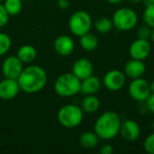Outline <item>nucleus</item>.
I'll list each match as a JSON object with an SVG mask.
<instances>
[{"label": "nucleus", "instance_id": "nucleus-34", "mask_svg": "<svg viewBox=\"0 0 154 154\" xmlns=\"http://www.w3.org/2000/svg\"><path fill=\"white\" fill-rule=\"evenodd\" d=\"M154 44V28H152V33H151V38H150Z\"/></svg>", "mask_w": 154, "mask_h": 154}, {"label": "nucleus", "instance_id": "nucleus-31", "mask_svg": "<svg viewBox=\"0 0 154 154\" xmlns=\"http://www.w3.org/2000/svg\"><path fill=\"white\" fill-rule=\"evenodd\" d=\"M123 0H107V2H109L112 5H118L122 2Z\"/></svg>", "mask_w": 154, "mask_h": 154}, {"label": "nucleus", "instance_id": "nucleus-2", "mask_svg": "<svg viewBox=\"0 0 154 154\" xmlns=\"http://www.w3.org/2000/svg\"><path fill=\"white\" fill-rule=\"evenodd\" d=\"M121 118L115 111H106L98 116L94 125V132L99 139L112 140L119 134Z\"/></svg>", "mask_w": 154, "mask_h": 154}, {"label": "nucleus", "instance_id": "nucleus-9", "mask_svg": "<svg viewBox=\"0 0 154 154\" xmlns=\"http://www.w3.org/2000/svg\"><path fill=\"white\" fill-rule=\"evenodd\" d=\"M23 69V63L17 56L5 58L2 64V73L5 78L17 79Z\"/></svg>", "mask_w": 154, "mask_h": 154}, {"label": "nucleus", "instance_id": "nucleus-26", "mask_svg": "<svg viewBox=\"0 0 154 154\" xmlns=\"http://www.w3.org/2000/svg\"><path fill=\"white\" fill-rule=\"evenodd\" d=\"M143 148L149 154H154V132L148 135L143 143Z\"/></svg>", "mask_w": 154, "mask_h": 154}, {"label": "nucleus", "instance_id": "nucleus-27", "mask_svg": "<svg viewBox=\"0 0 154 154\" xmlns=\"http://www.w3.org/2000/svg\"><path fill=\"white\" fill-rule=\"evenodd\" d=\"M9 14L6 12V10L5 9L4 5L2 4H0V28L5 26L9 21Z\"/></svg>", "mask_w": 154, "mask_h": 154}, {"label": "nucleus", "instance_id": "nucleus-20", "mask_svg": "<svg viewBox=\"0 0 154 154\" xmlns=\"http://www.w3.org/2000/svg\"><path fill=\"white\" fill-rule=\"evenodd\" d=\"M98 43H99V42H98L97 37L90 32H88L79 37V44H80L81 48L86 51H95L97 48Z\"/></svg>", "mask_w": 154, "mask_h": 154}, {"label": "nucleus", "instance_id": "nucleus-6", "mask_svg": "<svg viewBox=\"0 0 154 154\" xmlns=\"http://www.w3.org/2000/svg\"><path fill=\"white\" fill-rule=\"evenodd\" d=\"M92 25L93 22L90 14L84 10L74 12L69 20V29L70 32L77 37H80L90 32Z\"/></svg>", "mask_w": 154, "mask_h": 154}, {"label": "nucleus", "instance_id": "nucleus-32", "mask_svg": "<svg viewBox=\"0 0 154 154\" xmlns=\"http://www.w3.org/2000/svg\"><path fill=\"white\" fill-rule=\"evenodd\" d=\"M145 5H154V0H144L143 1Z\"/></svg>", "mask_w": 154, "mask_h": 154}, {"label": "nucleus", "instance_id": "nucleus-35", "mask_svg": "<svg viewBox=\"0 0 154 154\" xmlns=\"http://www.w3.org/2000/svg\"><path fill=\"white\" fill-rule=\"evenodd\" d=\"M130 2L132 3H134V4H138V3H141V2H143L144 0H129Z\"/></svg>", "mask_w": 154, "mask_h": 154}, {"label": "nucleus", "instance_id": "nucleus-25", "mask_svg": "<svg viewBox=\"0 0 154 154\" xmlns=\"http://www.w3.org/2000/svg\"><path fill=\"white\" fill-rule=\"evenodd\" d=\"M151 33H152V28L145 23L143 25H141L137 29V32H136L137 38L143 40H149L151 38Z\"/></svg>", "mask_w": 154, "mask_h": 154}, {"label": "nucleus", "instance_id": "nucleus-29", "mask_svg": "<svg viewBox=\"0 0 154 154\" xmlns=\"http://www.w3.org/2000/svg\"><path fill=\"white\" fill-rule=\"evenodd\" d=\"M99 152L101 154H113L114 153V147H113V145H111L109 143H106L101 146Z\"/></svg>", "mask_w": 154, "mask_h": 154}, {"label": "nucleus", "instance_id": "nucleus-28", "mask_svg": "<svg viewBox=\"0 0 154 154\" xmlns=\"http://www.w3.org/2000/svg\"><path fill=\"white\" fill-rule=\"evenodd\" d=\"M146 107L148 109V112L154 115V93H151V95L148 97V98L144 101Z\"/></svg>", "mask_w": 154, "mask_h": 154}, {"label": "nucleus", "instance_id": "nucleus-19", "mask_svg": "<svg viewBox=\"0 0 154 154\" xmlns=\"http://www.w3.org/2000/svg\"><path fill=\"white\" fill-rule=\"evenodd\" d=\"M98 143H99V138L95 132H91V131L84 132L79 136V144L84 149L87 150L94 149L97 146Z\"/></svg>", "mask_w": 154, "mask_h": 154}, {"label": "nucleus", "instance_id": "nucleus-23", "mask_svg": "<svg viewBox=\"0 0 154 154\" xmlns=\"http://www.w3.org/2000/svg\"><path fill=\"white\" fill-rule=\"evenodd\" d=\"M143 20L145 24L151 28H154V5H145V9L143 14Z\"/></svg>", "mask_w": 154, "mask_h": 154}, {"label": "nucleus", "instance_id": "nucleus-10", "mask_svg": "<svg viewBox=\"0 0 154 154\" xmlns=\"http://www.w3.org/2000/svg\"><path fill=\"white\" fill-rule=\"evenodd\" d=\"M152 51V46L149 40H143L137 38L129 47V54L132 59L144 60L147 59Z\"/></svg>", "mask_w": 154, "mask_h": 154}, {"label": "nucleus", "instance_id": "nucleus-22", "mask_svg": "<svg viewBox=\"0 0 154 154\" xmlns=\"http://www.w3.org/2000/svg\"><path fill=\"white\" fill-rule=\"evenodd\" d=\"M9 15H17L23 8L22 0H5L3 4Z\"/></svg>", "mask_w": 154, "mask_h": 154}, {"label": "nucleus", "instance_id": "nucleus-14", "mask_svg": "<svg viewBox=\"0 0 154 154\" xmlns=\"http://www.w3.org/2000/svg\"><path fill=\"white\" fill-rule=\"evenodd\" d=\"M77 78L80 80L93 75L94 66L92 62L87 58H79L72 65L71 71Z\"/></svg>", "mask_w": 154, "mask_h": 154}, {"label": "nucleus", "instance_id": "nucleus-36", "mask_svg": "<svg viewBox=\"0 0 154 154\" xmlns=\"http://www.w3.org/2000/svg\"><path fill=\"white\" fill-rule=\"evenodd\" d=\"M152 130H153L154 132V120L152 121Z\"/></svg>", "mask_w": 154, "mask_h": 154}, {"label": "nucleus", "instance_id": "nucleus-3", "mask_svg": "<svg viewBox=\"0 0 154 154\" xmlns=\"http://www.w3.org/2000/svg\"><path fill=\"white\" fill-rule=\"evenodd\" d=\"M81 80L72 72L60 75L54 82V91L60 97H70L80 92Z\"/></svg>", "mask_w": 154, "mask_h": 154}, {"label": "nucleus", "instance_id": "nucleus-7", "mask_svg": "<svg viewBox=\"0 0 154 154\" xmlns=\"http://www.w3.org/2000/svg\"><path fill=\"white\" fill-rule=\"evenodd\" d=\"M128 93L134 101L138 103L144 102L152 93L150 89V82H148L143 77L134 79L129 84Z\"/></svg>", "mask_w": 154, "mask_h": 154}, {"label": "nucleus", "instance_id": "nucleus-11", "mask_svg": "<svg viewBox=\"0 0 154 154\" xmlns=\"http://www.w3.org/2000/svg\"><path fill=\"white\" fill-rule=\"evenodd\" d=\"M119 134L121 137L129 143L135 142L141 135V128L137 122L127 119L121 123Z\"/></svg>", "mask_w": 154, "mask_h": 154}, {"label": "nucleus", "instance_id": "nucleus-5", "mask_svg": "<svg viewBox=\"0 0 154 154\" xmlns=\"http://www.w3.org/2000/svg\"><path fill=\"white\" fill-rule=\"evenodd\" d=\"M114 27L119 31H130L138 23L137 13L130 7H121L117 9L112 17Z\"/></svg>", "mask_w": 154, "mask_h": 154}, {"label": "nucleus", "instance_id": "nucleus-17", "mask_svg": "<svg viewBox=\"0 0 154 154\" xmlns=\"http://www.w3.org/2000/svg\"><path fill=\"white\" fill-rule=\"evenodd\" d=\"M80 107L84 113L94 114L100 107V100L95 95H86L81 101Z\"/></svg>", "mask_w": 154, "mask_h": 154}, {"label": "nucleus", "instance_id": "nucleus-8", "mask_svg": "<svg viewBox=\"0 0 154 154\" xmlns=\"http://www.w3.org/2000/svg\"><path fill=\"white\" fill-rule=\"evenodd\" d=\"M102 82L106 89L112 92H116L125 87L126 83V76L123 71L111 69L105 74Z\"/></svg>", "mask_w": 154, "mask_h": 154}, {"label": "nucleus", "instance_id": "nucleus-4", "mask_svg": "<svg viewBox=\"0 0 154 154\" xmlns=\"http://www.w3.org/2000/svg\"><path fill=\"white\" fill-rule=\"evenodd\" d=\"M59 123L65 128L72 129L78 127L83 121L84 112L77 105H65L60 108L57 114Z\"/></svg>", "mask_w": 154, "mask_h": 154}, {"label": "nucleus", "instance_id": "nucleus-37", "mask_svg": "<svg viewBox=\"0 0 154 154\" xmlns=\"http://www.w3.org/2000/svg\"><path fill=\"white\" fill-rule=\"evenodd\" d=\"M2 1H3V0H0V2H2Z\"/></svg>", "mask_w": 154, "mask_h": 154}, {"label": "nucleus", "instance_id": "nucleus-1", "mask_svg": "<svg viewBox=\"0 0 154 154\" xmlns=\"http://www.w3.org/2000/svg\"><path fill=\"white\" fill-rule=\"evenodd\" d=\"M48 76L43 68L38 65H31L23 68L17 79L20 89L26 94H35L44 88Z\"/></svg>", "mask_w": 154, "mask_h": 154}, {"label": "nucleus", "instance_id": "nucleus-12", "mask_svg": "<svg viewBox=\"0 0 154 154\" xmlns=\"http://www.w3.org/2000/svg\"><path fill=\"white\" fill-rule=\"evenodd\" d=\"M17 79L5 78L0 81V99L11 100L17 97L20 91Z\"/></svg>", "mask_w": 154, "mask_h": 154}, {"label": "nucleus", "instance_id": "nucleus-24", "mask_svg": "<svg viewBox=\"0 0 154 154\" xmlns=\"http://www.w3.org/2000/svg\"><path fill=\"white\" fill-rule=\"evenodd\" d=\"M12 46V41L9 35L4 32H0V56L6 54Z\"/></svg>", "mask_w": 154, "mask_h": 154}, {"label": "nucleus", "instance_id": "nucleus-33", "mask_svg": "<svg viewBox=\"0 0 154 154\" xmlns=\"http://www.w3.org/2000/svg\"><path fill=\"white\" fill-rule=\"evenodd\" d=\"M150 89H151L152 93H154V80L150 83Z\"/></svg>", "mask_w": 154, "mask_h": 154}, {"label": "nucleus", "instance_id": "nucleus-13", "mask_svg": "<svg viewBox=\"0 0 154 154\" xmlns=\"http://www.w3.org/2000/svg\"><path fill=\"white\" fill-rule=\"evenodd\" d=\"M54 51L60 56H69L74 49H75V42L73 39L69 35H60L54 41Z\"/></svg>", "mask_w": 154, "mask_h": 154}, {"label": "nucleus", "instance_id": "nucleus-16", "mask_svg": "<svg viewBox=\"0 0 154 154\" xmlns=\"http://www.w3.org/2000/svg\"><path fill=\"white\" fill-rule=\"evenodd\" d=\"M101 80L94 75H91L81 80L80 93L86 95H95L101 88Z\"/></svg>", "mask_w": 154, "mask_h": 154}, {"label": "nucleus", "instance_id": "nucleus-15", "mask_svg": "<svg viewBox=\"0 0 154 154\" xmlns=\"http://www.w3.org/2000/svg\"><path fill=\"white\" fill-rule=\"evenodd\" d=\"M146 71V66L143 62V60L132 59L126 64L124 68V73L126 77L134 79L138 78H142Z\"/></svg>", "mask_w": 154, "mask_h": 154}, {"label": "nucleus", "instance_id": "nucleus-21", "mask_svg": "<svg viewBox=\"0 0 154 154\" xmlns=\"http://www.w3.org/2000/svg\"><path fill=\"white\" fill-rule=\"evenodd\" d=\"M94 26H95V29L99 33L106 34V33L110 32L113 30L114 23H113L112 19H110L109 17H106V16H103V17L98 18L95 22Z\"/></svg>", "mask_w": 154, "mask_h": 154}, {"label": "nucleus", "instance_id": "nucleus-18", "mask_svg": "<svg viewBox=\"0 0 154 154\" xmlns=\"http://www.w3.org/2000/svg\"><path fill=\"white\" fill-rule=\"evenodd\" d=\"M16 56L23 63H32L37 57V51L32 45L25 44L18 49Z\"/></svg>", "mask_w": 154, "mask_h": 154}, {"label": "nucleus", "instance_id": "nucleus-30", "mask_svg": "<svg viewBox=\"0 0 154 154\" xmlns=\"http://www.w3.org/2000/svg\"><path fill=\"white\" fill-rule=\"evenodd\" d=\"M57 5L60 9H67L69 5V0H57Z\"/></svg>", "mask_w": 154, "mask_h": 154}]
</instances>
